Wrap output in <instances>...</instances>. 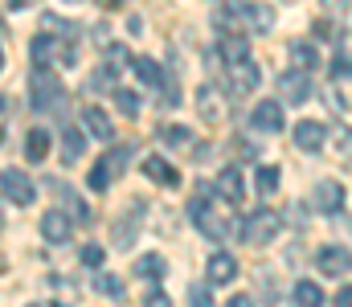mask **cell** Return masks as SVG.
<instances>
[{"instance_id":"603a6c76","label":"cell","mask_w":352,"mask_h":307,"mask_svg":"<svg viewBox=\"0 0 352 307\" xmlns=\"http://www.w3.org/2000/svg\"><path fill=\"white\" fill-rule=\"evenodd\" d=\"M58 45H62V41L41 29V37L33 41V62H37V66H54V62H58Z\"/></svg>"},{"instance_id":"74e56055","label":"cell","mask_w":352,"mask_h":307,"mask_svg":"<svg viewBox=\"0 0 352 307\" xmlns=\"http://www.w3.org/2000/svg\"><path fill=\"white\" fill-rule=\"evenodd\" d=\"M328 106H332V111H344V106H349L344 91H336V87H332V91H328Z\"/></svg>"},{"instance_id":"277c9868","label":"cell","mask_w":352,"mask_h":307,"mask_svg":"<svg viewBox=\"0 0 352 307\" xmlns=\"http://www.w3.org/2000/svg\"><path fill=\"white\" fill-rule=\"evenodd\" d=\"M127 148H115V152H107L94 168H90V177H87V185L94 189V193H107L111 189V181H119L123 177V168H127Z\"/></svg>"},{"instance_id":"836d02e7","label":"cell","mask_w":352,"mask_h":307,"mask_svg":"<svg viewBox=\"0 0 352 307\" xmlns=\"http://www.w3.org/2000/svg\"><path fill=\"white\" fill-rule=\"evenodd\" d=\"M188 307H213V295H209V287H188Z\"/></svg>"},{"instance_id":"ac0fdd59","label":"cell","mask_w":352,"mask_h":307,"mask_svg":"<svg viewBox=\"0 0 352 307\" xmlns=\"http://www.w3.org/2000/svg\"><path fill=\"white\" fill-rule=\"evenodd\" d=\"M144 177H148V181H156V185H180L176 164H168L164 156H144Z\"/></svg>"},{"instance_id":"5bb4252c","label":"cell","mask_w":352,"mask_h":307,"mask_svg":"<svg viewBox=\"0 0 352 307\" xmlns=\"http://www.w3.org/2000/svg\"><path fill=\"white\" fill-rule=\"evenodd\" d=\"M258 82H263V70H258L254 58L230 66V91H234V95H250V91H258Z\"/></svg>"},{"instance_id":"ab89813d","label":"cell","mask_w":352,"mask_h":307,"mask_svg":"<svg viewBox=\"0 0 352 307\" xmlns=\"http://www.w3.org/2000/svg\"><path fill=\"white\" fill-rule=\"evenodd\" d=\"M324 8H328V12H349L352 0H324Z\"/></svg>"},{"instance_id":"4316f807","label":"cell","mask_w":352,"mask_h":307,"mask_svg":"<svg viewBox=\"0 0 352 307\" xmlns=\"http://www.w3.org/2000/svg\"><path fill=\"white\" fill-rule=\"evenodd\" d=\"M131 70H135V78H140V82H148V87H160V82H164V70H160L152 58H135V62H131Z\"/></svg>"},{"instance_id":"f1b7e54d","label":"cell","mask_w":352,"mask_h":307,"mask_svg":"<svg viewBox=\"0 0 352 307\" xmlns=\"http://www.w3.org/2000/svg\"><path fill=\"white\" fill-rule=\"evenodd\" d=\"M115 106H119V115L135 119V115H140V95H135V91H127V87H119V91H115Z\"/></svg>"},{"instance_id":"30bf717a","label":"cell","mask_w":352,"mask_h":307,"mask_svg":"<svg viewBox=\"0 0 352 307\" xmlns=\"http://www.w3.org/2000/svg\"><path fill=\"white\" fill-rule=\"evenodd\" d=\"M205 279H209V287H226V283H234V279H238V258H234L230 250L209 254V262H205Z\"/></svg>"},{"instance_id":"9a60e30c","label":"cell","mask_w":352,"mask_h":307,"mask_svg":"<svg viewBox=\"0 0 352 307\" xmlns=\"http://www.w3.org/2000/svg\"><path fill=\"white\" fill-rule=\"evenodd\" d=\"M295 148L299 152H320L324 144H328V127L324 123H316V119H303V123H295Z\"/></svg>"},{"instance_id":"60d3db41","label":"cell","mask_w":352,"mask_h":307,"mask_svg":"<svg viewBox=\"0 0 352 307\" xmlns=\"http://www.w3.org/2000/svg\"><path fill=\"white\" fill-rule=\"evenodd\" d=\"M332 307H352V287H340V295L332 299Z\"/></svg>"},{"instance_id":"e575fe53","label":"cell","mask_w":352,"mask_h":307,"mask_svg":"<svg viewBox=\"0 0 352 307\" xmlns=\"http://www.w3.org/2000/svg\"><path fill=\"white\" fill-rule=\"evenodd\" d=\"M78 258H82V266L98 271V266H102V246H82V254H78Z\"/></svg>"},{"instance_id":"d6a6232c","label":"cell","mask_w":352,"mask_h":307,"mask_svg":"<svg viewBox=\"0 0 352 307\" xmlns=\"http://www.w3.org/2000/svg\"><path fill=\"white\" fill-rule=\"evenodd\" d=\"M332 78H352V54L349 49L332 58Z\"/></svg>"},{"instance_id":"f6af8a7d","label":"cell","mask_w":352,"mask_h":307,"mask_svg":"<svg viewBox=\"0 0 352 307\" xmlns=\"http://www.w3.org/2000/svg\"><path fill=\"white\" fill-rule=\"evenodd\" d=\"M0 225H4V209H0Z\"/></svg>"},{"instance_id":"7a4b0ae2","label":"cell","mask_w":352,"mask_h":307,"mask_svg":"<svg viewBox=\"0 0 352 307\" xmlns=\"http://www.w3.org/2000/svg\"><path fill=\"white\" fill-rule=\"evenodd\" d=\"M29 102H33V111H62L66 106V87L58 82V74L37 66L33 78H29Z\"/></svg>"},{"instance_id":"8fae6325","label":"cell","mask_w":352,"mask_h":307,"mask_svg":"<svg viewBox=\"0 0 352 307\" xmlns=\"http://www.w3.org/2000/svg\"><path fill=\"white\" fill-rule=\"evenodd\" d=\"M213 193H217L226 205H238V201H242V193H246V177H242V168H238V164H226V168L217 172Z\"/></svg>"},{"instance_id":"9c48e42d","label":"cell","mask_w":352,"mask_h":307,"mask_svg":"<svg viewBox=\"0 0 352 307\" xmlns=\"http://www.w3.org/2000/svg\"><path fill=\"white\" fill-rule=\"evenodd\" d=\"M0 189H4V197H8L12 205H33V197H37L33 181H29L21 168H8V172H0Z\"/></svg>"},{"instance_id":"7dc6e473","label":"cell","mask_w":352,"mask_h":307,"mask_svg":"<svg viewBox=\"0 0 352 307\" xmlns=\"http://www.w3.org/2000/svg\"><path fill=\"white\" fill-rule=\"evenodd\" d=\"M66 4H78V0H66Z\"/></svg>"},{"instance_id":"b9f144b4","label":"cell","mask_w":352,"mask_h":307,"mask_svg":"<svg viewBox=\"0 0 352 307\" xmlns=\"http://www.w3.org/2000/svg\"><path fill=\"white\" fill-rule=\"evenodd\" d=\"M8 4V12H25V8H33V0H4Z\"/></svg>"},{"instance_id":"6da1fadb","label":"cell","mask_w":352,"mask_h":307,"mask_svg":"<svg viewBox=\"0 0 352 307\" xmlns=\"http://www.w3.org/2000/svg\"><path fill=\"white\" fill-rule=\"evenodd\" d=\"M192 221H197V229H201L205 238H213V242H226L230 234H238L234 217L213 201V197H205V189H201V197L192 201Z\"/></svg>"},{"instance_id":"bcb514c9","label":"cell","mask_w":352,"mask_h":307,"mask_svg":"<svg viewBox=\"0 0 352 307\" xmlns=\"http://www.w3.org/2000/svg\"><path fill=\"white\" fill-rule=\"evenodd\" d=\"M0 70H4V54H0Z\"/></svg>"},{"instance_id":"484cf974","label":"cell","mask_w":352,"mask_h":307,"mask_svg":"<svg viewBox=\"0 0 352 307\" xmlns=\"http://www.w3.org/2000/svg\"><path fill=\"white\" fill-rule=\"evenodd\" d=\"M94 291L98 295H107V299H115V304H123L127 295H123V279L119 275H107V271H98L94 275Z\"/></svg>"},{"instance_id":"7c38bea8","label":"cell","mask_w":352,"mask_h":307,"mask_svg":"<svg viewBox=\"0 0 352 307\" xmlns=\"http://www.w3.org/2000/svg\"><path fill=\"white\" fill-rule=\"evenodd\" d=\"M316 266H320V275L340 279V275L352 271V250H344V246H324V250L316 254Z\"/></svg>"},{"instance_id":"8992f818","label":"cell","mask_w":352,"mask_h":307,"mask_svg":"<svg viewBox=\"0 0 352 307\" xmlns=\"http://www.w3.org/2000/svg\"><path fill=\"white\" fill-rule=\"evenodd\" d=\"M197 111H201V119H205V123H226L230 102H226V95H221V87L201 82V87H197Z\"/></svg>"},{"instance_id":"f35d334b","label":"cell","mask_w":352,"mask_h":307,"mask_svg":"<svg viewBox=\"0 0 352 307\" xmlns=\"http://www.w3.org/2000/svg\"><path fill=\"white\" fill-rule=\"evenodd\" d=\"M311 29H316V37H340V33L332 29V21H316Z\"/></svg>"},{"instance_id":"8d00e7d4","label":"cell","mask_w":352,"mask_h":307,"mask_svg":"<svg viewBox=\"0 0 352 307\" xmlns=\"http://www.w3.org/2000/svg\"><path fill=\"white\" fill-rule=\"evenodd\" d=\"M90 37H94V45H102V49L111 45V29H107V25H94V29H90Z\"/></svg>"},{"instance_id":"c3c4849f","label":"cell","mask_w":352,"mask_h":307,"mask_svg":"<svg viewBox=\"0 0 352 307\" xmlns=\"http://www.w3.org/2000/svg\"><path fill=\"white\" fill-rule=\"evenodd\" d=\"M29 307H37V304H29Z\"/></svg>"},{"instance_id":"ffe728a7","label":"cell","mask_w":352,"mask_h":307,"mask_svg":"<svg viewBox=\"0 0 352 307\" xmlns=\"http://www.w3.org/2000/svg\"><path fill=\"white\" fill-rule=\"evenodd\" d=\"M135 229H140V209H131L127 217H119V221H115V238H111V242H115L119 250H131V242H135Z\"/></svg>"},{"instance_id":"cb8c5ba5","label":"cell","mask_w":352,"mask_h":307,"mask_svg":"<svg viewBox=\"0 0 352 307\" xmlns=\"http://www.w3.org/2000/svg\"><path fill=\"white\" fill-rule=\"evenodd\" d=\"M291 295H295V307H324V291H320V283H311V279H299Z\"/></svg>"},{"instance_id":"4dcf8cb0","label":"cell","mask_w":352,"mask_h":307,"mask_svg":"<svg viewBox=\"0 0 352 307\" xmlns=\"http://www.w3.org/2000/svg\"><path fill=\"white\" fill-rule=\"evenodd\" d=\"M160 139H164L168 148H184V144L192 139V131H188V127H180V123H168V127H160Z\"/></svg>"},{"instance_id":"ee69618b","label":"cell","mask_w":352,"mask_h":307,"mask_svg":"<svg viewBox=\"0 0 352 307\" xmlns=\"http://www.w3.org/2000/svg\"><path fill=\"white\" fill-rule=\"evenodd\" d=\"M131 0H98V8H127Z\"/></svg>"},{"instance_id":"5b68a950","label":"cell","mask_w":352,"mask_h":307,"mask_svg":"<svg viewBox=\"0 0 352 307\" xmlns=\"http://www.w3.org/2000/svg\"><path fill=\"white\" fill-rule=\"evenodd\" d=\"M278 95H283L287 106H303V102L316 95L311 74H307V70H283V74H278Z\"/></svg>"},{"instance_id":"e0dca14e","label":"cell","mask_w":352,"mask_h":307,"mask_svg":"<svg viewBox=\"0 0 352 307\" xmlns=\"http://www.w3.org/2000/svg\"><path fill=\"white\" fill-rule=\"evenodd\" d=\"M82 127H87L94 139H102V144H111L115 139V127H111V115L102 111V106H87L82 111Z\"/></svg>"},{"instance_id":"d590c367","label":"cell","mask_w":352,"mask_h":307,"mask_svg":"<svg viewBox=\"0 0 352 307\" xmlns=\"http://www.w3.org/2000/svg\"><path fill=\"white\" fill-rule=\"evenodd\" d=\"M144 307H173V299H168V295H164L160 287H152V291L144 295Z\"/></svg>"},{"instance_id":"52a82bcc","label":"cell","mask_w":352,"mask_h":307,"mask_svg":"<svg viewBox=\"0 0 352 307\" xmlns=\"http://www.w3.org/2000/svg\"><path fill=\"white\" fill-rule=\"evenodd\" d=\"M344 185L340 181H320L316 189H311V209L316 213H328V217H336L340 209H344Z\"/></svg>"},{"instance_id":"d4e9b609","label":"cell","mask_w":352,"mask_h":307,"mask_svg":"<svg viewBox=\"0 0 352 307\" xmlns=\"http://www.w3.org/2000/svg\"><path fill=\"white\" fill-rule=\"evenodd\" d=\"M291 62H295V70H316L320 66V54H316V45H307V41H291Z\"/></svg>"},{"instance_id":"3957f363","label":"cell","mask_w":352,"mask_h":307,"mask_svg":"<svg viewBox=\"0 0 352 307\" xmlns=\"http://www.w3.org/2000/svg\"><path fill=\"white\" fill-rule=\"evenodd\" d=\"M278 229H283V217H278L274 209H258V213H250V217L238 225V234H242L246 246H266V242H274Z\"/></svg>"},{"instance_id":"f546056e","label":"cell","mask_w":352,"mask_h":307,"mask_svg":"<svg viewBox=\"0 0 352 307\" xmlns=\"http://www.w3.org/2000/svg\"><path fill=\"white\" fill-rule=\"evenodd\" d=\"M102 54H107V70H111V74H119L123 66H131V54H127V45H107Z\"/></svg>"},{"instance_id":"ba28073f","label":"cell","mask_w":352,"mask_h":307,"mask_svg":"<svg viewBox=\"0 0 352 307\" xmlns=\"http://www.w3.org/2000/svg\"><path fill=\"white\" fill-rule=\"evenodd\" d=\"M41 238L50 242V246H66L70 242V234H74V221H70V213H62V209H45V217H41Z\"/></svg>"},{"instance_id":"7bdbcfd3","label":"cell","mask_w":352,"mask_h":307,"mask_svg":"<svg viewBox=\"0 0 352 307\" xmlns=\"http://www.w3.org/2000/svg\"><path fill=\"white\" fill-rule=\"evenodd\" d=\"M226 307H254V299H250V295H234Z\"/></svg>"},{"instance_id":"4fadbf2b","label":"cell","mask_w":352,"mask_h":307,"mask_svg":"<svg viewBox=\"0 0 352 307\" xmlns=\"http://www.w3.org/2000/svg\"><path fill=\"white\" fill-rule=\"evenodd\" d=\"M283 102L274 99H263L258 106H254V115H250V127L258 131V135H274V131H283Z\"/></svg>"},{"instance_id":"d6986e66","label":"cell","mask_w":352,"mask_h":307,"mask_svg":"<svg viewBox=\"0 0 352 307\" xmlns=\"http://www.w3.org/2000/svg\"><path fill=\"white\" fill-rule=\"evenodd\" d=\"M25 156H29L33 164H41V160L50 156V131H45V127H29V135H25Z\"/></svg>"},{"instance_id":"44dd1931","label":"cell","mask_w":352,"mask_h":307,"mask_svg":"<svg viewBox=\"0 0 352 307\" xmlns=\"http://www.w3.org/2000/svg\"><path fill=\"white\" fill-rule=\"evenodd\" d=\"M135 275L148 279V283H160V279L168 275V258H164V254H144V258L135 262Z\"/></svg>"},{"instance_id":"83f0119b","label":"cell","mask_w":352,"mask_h":307,"mask_svg":"<svg viewBox=\"0 0 352 307\" xmlns=\"http://www.w3.org/2000/svg\"><path fill=\"white\" fill-rule=\"evenodd\" d=\"M82 152H87V135H78V127H66V135H62V156L74 164Z\"/></svg>"},{"instance_id":"7402d4cb","label":"cell","mask_w":352,"mask_h":307,"mask_svg":"<svg viewBox=\"0 0 352 307\" xmlns=\"http://www.w3.org/2000/svg\"><path fill=\"white\" fill-rule=\"evenodd\" d=\"M328 144H332V156L340 160V164H352V127H336V131H328Z\"/></svg>"},{"instance_id":"2e32d148","label":"cell","mask_w":352,"mask_h":307,"mask_svg":"<svg viewBox=\"0 0 352 307\" xmlns=\"http://www.w3.org/2000/svg\"><path fill=\"white\" fill-rule=\"evenodd\" d=\"M226 66H238V62H246L250 58V41L242 37V33H226L221 41H217V49H213Z\"/></svg>"},{"instance_id":"1f68e13d","label":"cell","mask_w":352,"mask_h":307,"mask_svg":"<svg viewBox=\"0 0 352 307\" xmlns=\"http://www.w3.org/2000/svg\"><path fill=\"white\" fill-rule=\"evenodd\" d=\"M254 185H258V193H263V197H274V189H278V168H274V164H263Z\"/></svg>"}]
</instances>
